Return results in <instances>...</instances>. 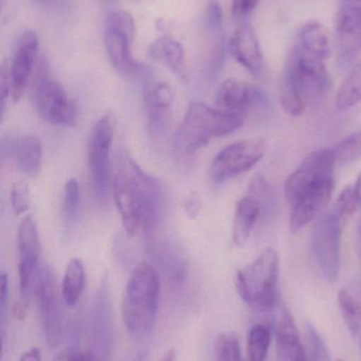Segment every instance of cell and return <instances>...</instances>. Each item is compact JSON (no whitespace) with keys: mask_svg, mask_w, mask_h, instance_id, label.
Wrapping results in <instances>:
<instances>
[{"mask_svg":"<svg viewBox=\"0 0 361 361\" xmlns=\"http://www.w3.org/2000/svg\"><path fill=\"white\" fill-rule=\"evenodd\" d=\"M116 118L107 112L95 122L87 142L89 175L95 195L105 200L110 189V154L114 142Z\"/></svg>","mask_w":361,"mask_h":361,"instance_id":"cell-9","label":"cell"},{"mask_svg":"<svg viewBox=\"0 0 361 361\" xmlns=\"http://www.w3.org/2000/svg\"><path fill=\"white\" fill-rule=\"evenodd\" d=\"M11 204L16 216L25 214L31 205V195L27 183L17 182L11 190Z\"/></svg>","mask_w":361,"mask_h":361,"instance_id":"cell-37","label":"cell"},{"mask_svg":"<svg viewBox=\"0 0 361 361\" xmlns=\"http://www.w3.org/2000/svg\"><path fill=\"white\" fill-rule=\"evenodd\" d=\"M38 46L40 40L37 34L32 30L23 32L17 39L12 61L8 63L12 89L11 97L15 103L21 99L29 84L37 57Z\"/></svg>","mask_w":361,"mask_h":361,"instance_id":"cell-14","label":"cell"},{"mask_svg":"<svg viewBox=\"0 0 361 361\" xmlns=\"http://www.w3.org/2000/svg\"><path fill=\"white\" fill-rule=\"evenodd\" d=\"M176 355L174 350H169L159 361H175Z\"/></svg>","mask_w":361,"mask_h":361,"instance_id":"cell-47","label":"cell"},{"mask_svg":"<svg viewBox=\"0 0 361 361\" xmlns=\"http://www.w3.org/2000/svg\"><path fill=\"white\" fill-rule=\"evenodd\" d=\"M266 145L261 140H242L229 144L213 159L210 177L215 184L251 171L264 158Z\"/></svg>","mask_w":361,"mask_h":361,"instance_id":"cell-11","label":"cell"},{"mask_svg":"<svg viewBox=\"0 0 361 361\" xmlns=\"http://www.w3.org/2000/svg\"><path fill=\"white\" fill-rule=\"evenodd\" d=\"M148 254L152 257L167 279L175 283L184 281L188 271L186 256L177 244L167 239H156L154 235L148 238Z\"/></svg>","mask_w":361,"mask_h":361,"instance_id":"cell-19","label":"cell"},{"mask_svg":"<svg viewBox=\"0 0 361 361\" xmlns=\"http://www.w3.org/2000/svg\"><path fill=\"white\" fill-rule=\"evenodd\" d=\"M304 338L307 361H331L328 345L311 324L305 326Z\"/></svg>","mask_w":361,"mask_h":361,"instance_id":"cell-32","label":"cell"},{"mask_svg":"<svg viewBox=\"0 0 361 361\" xmlns=\"http://www.w3.org/2000/svg\"><path fill=\"white\" fill-rule=\"evenodd\" d=\"M264 216L262 206L251 195L237 201L232 223V241L237 247L246 245L256 223Z\"/></svg>","mask_w":361,"mask_h":361,"instance_id":"cell-24","label":"cell"},{"mask_svg":"<svg viewBox=\"0 0 361 361\" xmlns=\"http://www.w3.org/2000/svg\"><path fill=\"white\" fill-rule=\"evenodd\" d=\"M229 50L239 65L250 74L260 78L265 70V59L256 30L249 23H242L229 40Z\"/></svg>","mask_w":361,"mask_h":361,"instance_id":"cell-16","label":"cell"},{"mask_svg":"<svg viewBox=\"0 0 361 361\" xmlns=\"http://www.w3.org/2000/svg\"><path fill=\"white\" fill-rule=\"evenodd\" d=\"M334 154L336 165L353 164L361 159V131L353 133L341 140L338 144L331 148Z\"/></svg>","mask_w":361,"mask_h":361,"instance_id":"cell-30","label":"cell"},{"mask_svg":"<svg viewBox=\"0 0 361 361\" xmlns=\"http://www.w3.org/2000/svg\"><path fill=\"white\" fill-rule=\"evenodd\" d=\"M34 1L38 2V4H49V2L52 1V0H34Z\"/></svg>","mask_w":361,"mask_h":361,"instance_id":"cell-48","label":"cell"},{"mask_svg":"<svg viewBox=\"0 0 361 361\" xmlns=\"http://www.w3.org/2000/svg\"><path fill=\"white\" fill-rule=\"evenodd\" d=\"M0 1H1V8H4V6H6V1H8V0H0Z\"/></svg>","mask_w":361,"mask_h":361,"instance_id":"cell-50","label":"cell"},{"mask_svg":"<svg viewBox=\"0 0 361 361\" xmlns=\"http://www.w3.org/2000/svg\"><path fill=\"white\" fill-rule=\"evenodd\" d=\"M331 87L324 61L294 48L284 66L280 101L292 116H300L324 99Z\"/></svg>","mask_w":361,"mask_h":361,"instance_id":"cell-2","label":"cell"},{"mask_svg":"<svg viewBox=\"0 0 361 361\" xmlns=\"http://www.w3.org/2000/svg\"><path fill=\"white\" fill-rule=\"evenodd\" d=\"M12 89H11L10 72H8V65L6 63H2L1 72H0V99H1V114L4 116V109H6V99L8 95H11Z\"/></svg>","mask_w":361,"mask_h":361,"instance_id":"cell-40","label":"cell"},{"mask_svg":"<svg viewBox=\"0 0 361 361\" xmlns=\"http://www.w3.org/2000/svg\"><path fill=\"white\" fill-rule=\"evenodd\" d=\"M335 166L332 149L324 148L309 154L284 185L290 207L307 212L326 209L334 191Z\"/></svg>","mask_w":361,"mask_h":361,"instance_id":"cell-3","label":"cell"},{"mask_svg":"<svg viewBox=\"0 0 361 361\" xmlns=\"http://www.w3.org/2000/svg\"><path fill=\"white\" fill-rule=\"evenodd\" d=\"M18 277L19 292L23 298H28L30 288L38 269L40 257V242L37 227L33 216L23 219L18 229Z\"/></svg>","mask_w":361,"mask_h":361,"instance_id":"cell-13","label":"cell"},{"mask_svg":"<svg viewBox=\"0 0 361 361\" xmlns=\"http://www.w3.org/2000/svg\"><path fill=\"white\" fill-rule=\"evenodd\" d=\"M85 286V269L80 259H71L66 267L61 282V299L68 307H74L80 300Z\"/></svg>","mask_w":361,"mask_h":361,"instance_id":"cell-26","label":"cell"},{"mask_svg":"<svg viewBox=\"0 0 361 361\" xmlns=\"http://www.w3.org/2000/svg\"><path fill=\"white\" fill-rule=\"evenodd\" d=\"M8 301V278L6 273L0 276V317L2 324H4V316L6 313V305Z\"/></svg>","mask_w":361,"mask_h":361,"instance_id":"cell-41","label":"cell"},{"mask_svg":"<svg viewBox=\"0 0 361 361\" xmlns=\"http://www.w3.org/2000/svg\"><path fill=\"white\" fill-rule=\"evenodd\" d=\"M215 361H242L239 337L235 332H224L218 335L214 348Z\"/></svg>","mask_w":361,"mask_h":361,"instance_id":"cell-31","label":"cell"},{"mask_svg":"<svg viewBox=\"0 0 361 361\" xmlns=\"http://www.w3.org/2000/svg\"><path fill=\"white\" fill-rule=\"evenodd\" d=\"M297 49L326 61L332 55L333 46L330 33L324 23L309 20L303 23L297 33Z\"/></svg>","mask_w":361,"mask_h":361,"instance_id":"cell-23","label":"cell"},{"mask_svg":"<svg viewBox=\"0 0 361 361\" xmlns=\"http://www.w3.org/2000/svg\"><path fill=\"white\" fill-rule=\"evenodd\" d=\"M361 103V59L341 84L336 97L339 110H349Z\"/></svg>","mask_w":361,"mask_h":361,"instance_id":"cell-27","label":"cell"},{"mask_svg":"<svg viewBox=\"0 0 361 361\" xmlns=\"http://www.w3.org/2000/svg\"><path fill=\"white\" fill-rule=\"evenodd\" d=\"M258 4L259 0H232L231 13L233 19L239 23V25L249 23L248 19L254 14Z\"/></svg>","mask_w":361,"mask_h":361,"instance_id":"cell-38","label":"cell"},{"mask_svg":"<svg viewBox=\"0 0 361 361\" xmlns=\"http://www.w3.org/2000/svg\"><path fill=\"white\" fill-rule=\"evenodd\" d=\"M207 23L210 29L218 31L223 25V8L218 0H211L207 8Z\"/></svg>","mask_w":361,"mask_h":361,"instance_id":"cell-39","label":"cell"},{"mask_svg":"<svg viewBox=\"0 0 361 361\" xmlns=\"http://www.w3.org/2000/svg\"><path fill=\"white\" fill-rule=\"evenodd\" d=\"M112 187L126 235L133 237L140 229L146 238L156 233L167 208L161 183L146 173L126 152H122L118 157Z\"/></svg>","mask_w":361,"mask_h":361,"instance_id":"cell-1","label":"cell"},{"mask_svg":"<svg viewBox=\"0 0 361 361\" xmlns=\"http://www.w3.org/2000/svg\"><path fill=\"white\" fill-rule=\"evenodd\" d=\"M278 361H307L305 347L292 313L283 309L276 329Z\"/></svg>","mask_w":361,"mask_h":361,"instance_id":"cell-22","label":"cell"},{"mask_svg":"<svg viewBox=\"0 0 361 361\" xmlns=\"http://www.w3.org/2000/svg\"><path fill=\"white\" fill-rule=\"evenodd\" d=\"M52 361H95L90 351L61 352Z\"/></svg>","mask_w":361,"mask_h":361,"instance_id":"cell-42","label":"cell"},{"mask_svg":"<svg viewBox=\"0 0 361 361\" xmlns=\"http://www.w3.org/2000/svg\"><path fill=\"white\" fill-rule=\"evenodd\" d=\"M160 301L158 271L148 263L134 267L125 286L122 319L129 334L142 338L152 332Z\"/></svg>","mask_w":361,"mask_h":361,"instance_id":"cell-4","label":"cell"},{"mask_svg":"<svg viewBox=\"0 0 361 361\" xmlns=\"http://www.w3.org/2000/svg\"><path fill=\"white\" fill-rule=\"evenodd\" d=\"M150 56L155 61L165 65L174 75L182 80H188L186 53L184 47L173 36L163 35L157 38L148 49Z\"/></svg>","mask_w":361,"mask_h":361,"instance_id":"cell-25","label":"cell"},{"mask_svg":"<svg viewBox=\"0 0 361 361\" xmlns=\"http://www.w3.org/2000/svg\"><path fill=\"white\" fill-rule=\"evenodd\" d=\"M345 223L329 209L314 225L311 245L322 276L328 282L336 281L341 274V235Z\"/></svg>","mask_w":361,"mask_h":361,"instance_id":"cell-8","label":"cell"},{"mask_svg":"<svg viewBox=\"0 0 361 361\" xmlns=\"http://www.w3.org/2000/svg\"><path fill=\"white\" fill-rule=\"evenodd\" d=\"M248 195L256 200L262 206L265 216L273 207V195L267 180L261 175H256L248 187Z\"/></svg>","mask_w":361,"mask_h":361,"instance_id":"cell-35","label":"cell"},{"mask_svg":"<svg viewBox=\"0 0 361 361\" xmlns=\"http://www.w3.org/2000/svg\"><path fill=\"white\" fill-rule=\"evenodd\" d=\"M0 152L4 158L12 160L19 171L29 177H35L42 163V143L34 135H8L2 137Z\"/></svg>","mask_w":361,"mask_h":361,"instance_id":"cell-15","label":"cell"},{"mask_svg":"<svg viewBox=\"0 0 361 361\" xmlns=\"http://www.w3.org/2000/svg\"><path fill=\"white\" fill-rule=\"evenodd\" d=\"M337 61L341 67L353 63L361 53V0H339L336 14Z\"/></svg>","mask_w":361,"mask_h":361,"instance_id":"cell-12","label":"cell"},{"mask_svg":"<svg viewBox=\"0 0 361 361\" xmlns=\"http://www.w3.org/2000/svg\"><path fill=\"white\" fill-rule=\"evenodd\" d=\"M357 207H360V204L356 197L355 189L354 186H348L341 191L334 205L330 209L347 224L355 214Z\"/></svg>","mask_w":361,"mask_h":361,"instance_id":"cell-33","label":"cell"},{"mask_svg":"<svg viewBox=\"0 0 361 361\" xmlns=\"http://www.w3.org/2000/svg\"><path fill=\"white\" fill-rule=\"evenodd\" d=\"M133 42L129 35L118 30L105 29L104 31V44L108 59L112 67L124 75H136L144 70V66L135 61L131 54Z\"/></svg>","mask_w":361,"mask_h":361,"instance_id":"cell-21","label":"cell"},{"mask_svg":"<svg viewBox=\"0 0 361 361\" xmlns=\"http://www.w3.org/2000/svg\"><path fill=\"white\" fill-rule=\"evenodd\" d=\"M201 203L199 195L196 192H192L184 202V210L190 218L194 219L199 216L201 212Z\"/></svg>","mask_w":361,"mask_h":361,"instance_id":"cell-43","label":"cell"},{"mask_svg":"<svg viewBox=\"0 0 361 361\" xmlns=\"http://www.w3.org/2000/svg\"><path fill=\"white\" fill-rule=\"evenodd\" d=\"M18 361H42L40 350L37 348H31L20 356Z\"/></svg>","mask_w":361,"mask_h":361,"instance_id":"cell-45","label":"cell"},{"mask_svg":"<svg viewBox=\"0 0 361 361\" xmlns=\"http://www.w3.org/2000/svg\"><path fill=\"white\" fill-rule=\"evenodd\" d=\"M271 334L263 324H256L247 335V356L249 361H265L271 347Z\"/></svg>","mask_w":361,"mask_h":361,"instance_id":"cell-28","label":"cell"},{"mask_svg":"<svg viewBox=\"0 0 361 361\" xmlns=\"http://www.w3.org/2000/svg\"><path fill=\"white\" fill-rule=\"evenodd\" d=\"M48 61L40 59L37 76L34 82L33 97L38 114L57 126H74L76 108L65 89L49 76Z\"/></svg>","mask_w":361,"mask_h":361,"instance_id":"cell-7","label":"cell"},{"mask_svg":"<svg viewBox=\"0 0 361 361\" xmlns=\"http://www.w3.org/2000/svg\"><path fill=\"white\" fill-rule=\"evenodd\" d=\"M354 189H355L358 204H360V207H361V173L358 176L357 180H356L355 185H354Z\"/></svg>","mask_w":361,"mask_h":361,"instance_id":"cell-46","label":"cell"},{"mask_svg":"<svg viewBox=\"0 0 361 361\" xmlns=\"http://www.w3.org/2000/svg\"><path fill=\"white\" fill-rule=\"evenodd\" d=\"M28 305H29L28 298L20 297V299L15 303L14 307H13V316H14L15 319L20 320V322L25 319Z\"/></svg>","mask_w":361,"mask_h":361,"instance_id":"cell-44","label":"cell"},{"mask_svg":"<svg viewBox=\"0 0 361 361\" xmlns=\"http://www.w3.org/2000/svg\"><path fill=\"white\" fill-rule=\"evenodd\" d=\"M102 1H112V0H102Z\"/></svg>","mask_w":361,"mask_h":361,"instance_id":"cell-51","label":"cell"},{"mask_svg":"<svg viewBox=\"0 0 361 361\" xmlns=\"http://www.w3.org/2000/svg\"><path fill=\"white\" fill-rule=\"evenodd\" d=\"M264 103V95L258 89L237 80H226L215 93L218 108L246 118L254 104Z\"/></svg>","mask_w":361,"mask_h":361,"instance_id":"cell-18","label":"cell"},{"mask_svg":"<svg viewBox=\"0 0 361 361\" xmlns=\"http://www.w3.org/2000/svg\"><path fill=\"white\" fill-rule=\"evenodd\" d=\"M81 190L80 184L76 178L67 180L64 189V216L66 223L74 222L80 205Z\"/></svg>","mask_w":361,"mask_h":361,"instance_id":"cell-34","label":"cell"},{"mask_svg":"<svg viewBox=\"0 0 361 361\" xmlns=\"http://www.w3.org/2000/svg\"><path fill=\"white\" fill-rule=\"evenodd\" d=\"M337 361H343V360H337Z\"/></svg>","mask_w":361,"mask_h":361,"instance_id":"cell-52","label":"cell"},{"mask_svg":"<svg viewBox=\"0 0 361 361\" xmlns=\"http://www.w3.org/2000/svg\"><path fill=\"white\" fill-rule=\"evenodd\" d=\"M174 92L165 82H155L146 86L143 94L148 126L153 135L167 130L171 121Z\"/></svg>","mask_w":361,"mask_h":361,"instance_id":"cell-17","label":"cell"},{"mask_svg":"<svg viewBox=\"0 0 361 361\" xmlns=\"http://www.w3.org/2000/svg\"><path fill=\"white\" fill-rule=\"evenodd\" d=\"M358 237H360V247H361V221L360 222V226H358ZM361 250V248H360Z\"/></svg>","mask_w":361,"mask_h":361,"instance_id":"cell-49","label":"cell"},{"mask_svg":"<svg viewBox=\"0 0 361 361\" xmlns=\"http://www.w3.org/2000/svg\"><path fill=\"white\" fill-rule=\"evenodd\" d=\"M110 300L106 281H103L95 296L93 310V360L106 361L110 348Z\"/></svg>","mask_w":361,"mask_h":361,"instance_id":"cell-20","label":"cell"},{"mask_svg":"<svg viewBox=\"0 0 361 361\" xmlns=\"http://www.w3.org/2000/svg\"><path fill=\"white\" fill-rule=\"evenodd\" d=\"M338 305L345 326L352 336H357L361 331V305L351 293L341 290L338 293Z\"/></svg>","mask_w":361,"mask_h":361,"instance_id":"cell-29","label":"cell"},{"mask_svg":"<svg viewBox=\"0 0 361 361\" xmlns=\"http://www.w3.org/2000/svg\"><path fill=\"white\" fill-rule=\"evenodd\" d=\"M105 29H114L129 35L135 40L136 25L131 13L124 10L114 11L105 20Z\"/></svg>","mask_w":361,"mask_h":361,"instance_id":"cell-36","label":"cell"},{"mask_svg":"<svg viewBox=\"0 0 361 361\" xmlns=\"http://www.w3.org/2000/svg\"><path fill=\"white\" fill-rule=\"evenodd\" d=\"M279 275V255L273 248H267L237 271L235 288L247 305L267 311L277 305Z\"/></svg>","mask_w":361,"mask_h":361,"instance_id":"cell-6","label":"cell"},{"mask_svg":"<svg viewBox=\"0 0 361 361\" xmlns=\"http://www.w3.org/2000/svg\"><path fill=\"white\" fill-rule=\"evenodd\" d=\"M245 118L201 102L191 103L174 135V149L182 156H191L212 140L241 128Z\"/></svg>","mask_w":361,"mask_h":361,"instance_id":"cell-5","label":"cell"},{"mask_svg":"<svg viewBox=\"0 0 361 361\" xmlns=\"http://www.w3.org/2000/svg\"><path fill=\"white\" fill-rule=\"evenodd\" d=\"M33 282L45 339L51 349H55L63 341L64 322L54 273L48 265L38 267Z\"/></svg>","mask_w":361,"mask_h":361,"instance_id":"cell-10","label":"cell"}]
</instances>
